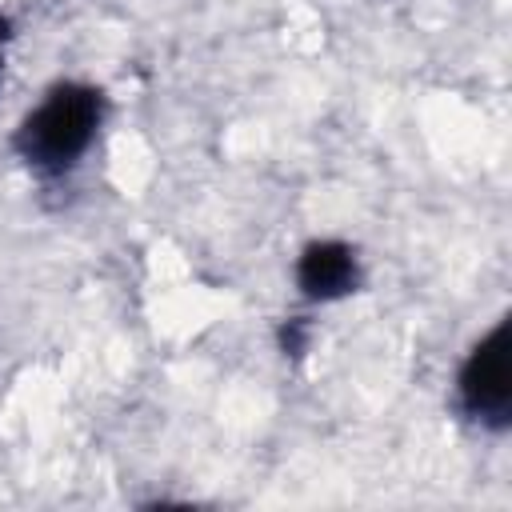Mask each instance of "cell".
<instances>
[{
    "mask_svg": "<svg viewBox=\"0 0 512 512\" xmlns=\"http://www.w3.org/2000/svg\"><path fill=\"white\" fill-rule=\"evenodd\" d=\"M100 124H104V92L84 80H60L24 112L12 148L28 168L44 176H64L88 156Z\"/></svg>",
    "mask_w": 512,
    "mask_h": 512,
    "instance_id": "1",
    "label": "cell"
},
{
    "mask_svg": "<svg viewBox=\"0 0 512 512\" xmlns=\"http://www.w3.org/2000/svg\"><path fill=\"white\" fill-rule=\"evenodd\" d=\"M456 404L480 428L504 432L512 420V340L508 316H500L464 356L456 372Z\"/></svg>",
    "mask_w": 512,
    "mask_h": 512,
    "instance_id": "2",
    "label": "cell"
},
{
    "mask_svg": "<svg viewBox=\"0 0 512 512\" xmlns=\"http://www.w3.org/2000/svg\"><path fill=\"white\" fill-rule=\"evenodd\" d=\"M360 284V256L344 240H312L296 256V288L312 304L352 296Z\"/></svg>",
    "mask_w": 512,
    "mask_h": 512,
    "instance_id": "3",
    "label": "cell"
}]
</instances>
